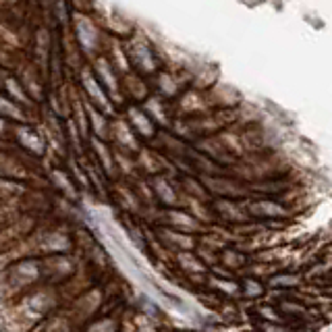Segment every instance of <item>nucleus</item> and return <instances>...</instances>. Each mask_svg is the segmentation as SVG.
<instances>
[]
</instances>
